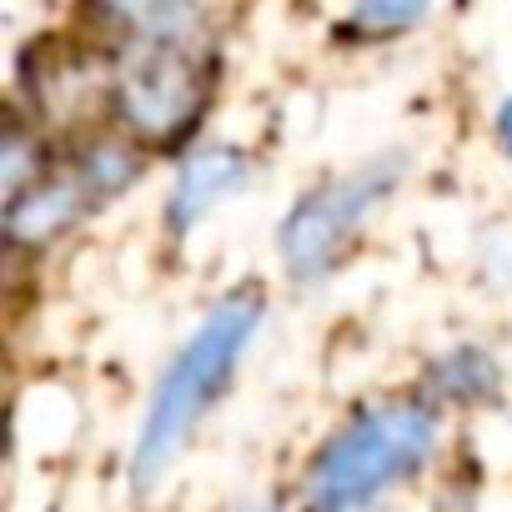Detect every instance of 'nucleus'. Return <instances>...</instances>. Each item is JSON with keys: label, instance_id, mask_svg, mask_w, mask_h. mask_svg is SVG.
Here are the masks:
<instances>
[{"label": "nucleus", "instance_id": "nucleus-1", "mask_svg": "<svg viewBox=\"0 0 512 512\" xmlns=\"http://www.w3.org/2000/svg\"><path fill=\"white\" fill-rule=\"evenodd\" d=\"M262 317H267L262 292H256V287H236L221 302H211L206 317L171 352V362L161 367V377H156V387L146 397L141 427H136V447H131L136 487L161 482L171 472V462L186 452L196 427L226 397L241 357L251 352L256 332H262Z\"/></svg>", "mask_w": 512, "mask_h": 512}, {"label": "nucleus", "instance_id": "nucleus-2", "mask_svg": "<svg viewBox=\"0 0 512 512\" xmlns=\"http://www.w3.org/2000/svg\"><path fill=\"white\" fill-rule=\"evenodd\" d=\"M442 442V412L422 397H392L377 407H362L347 427H337L317 457L307 462L302 497L327 512L372 507L392 487L412 482Z\"/></svg>", "mask_w": 512, "mask_h": 512}, {"label": "nucleus", "instance_id": "nucleus-3", "mask_svg": "<svg viewBox=\"0 0 512 512\" xmlns=\"http://www.w3.org/2000/svg\"><path fill=\"white\" fill-rule=\"evenodd\" d=\"M146 171V146L121 136H91L56 156L36 181L6 196V241L16 251H46L101 206L126 196Z\"/></svg>", "mask_w": 512, "mask_h": 512}, {"label": "nucleus", "instance_id": "nucleus-4", "mask_svg": "<svg viewBox=\"0 0 512 512\" xmlns=\"http://www.w3.org/2000/svg\"><path fill=\"white\" fill-rule=\"evenodd\" d=\"M106 116L146 151L181 146L206 111L216 51H106Z\"/></svg>", "mask_w": 512, "mask_h": 512}, {"label": "nucleus", "instance_id": "nucleus-5", "mask_svg": "<svg viewBox=\"0 0 512 512\" xmlns=\"http://www.w3.org/2000/svg\"><path fill=\"white\" fill-rule=\"evenodd\" d=\"M402 176H407V156L382 151V156L312 186L277 226V256L292 272V282H302V287L327 282L342 267V256L352 251V241L362 236V226L372 221V211L397 191Z\"/></svg>", "mask_w": 512, "mask_h": 512}, {"label": "nucleus", "instance_id": "nucleus-6", "mask_svg": "<svg viewBox=\"0 0 512 512\" xmlns=\"http://www.w3.org/2000/svg\"><path fill=\"white\" fill-rule=\"evenodd\" d=\"M86 31L106 51H216L206 0H86Z\"/></svg>", "mask_w": 512, "mask_h": 512}, {"label": "nucleus", "instance_id": "nucleus-7", "mask_svg": "<svg viewBox=\"0 0 512 512\" xmlns=\"http://www.w3.org/2000/svg\"><path fill=\"white\" fill-rule=\"evenodd\" d=\"M251 181V156L231 141H196L186 146L171 191H166V231L171 236H191L221 201H231L236 191H246Z\"/></svg>", "mask_w": 512, "mask_h": 512}, {"label": "nucleus", "instance_id": "nucleus-8", "mask_svg": "<svg viewBox=\"0 0 512 512\" xmlns=\"http://www.w3.org/2000/svg\"><path fill=\"white\" fill-rule=\"evenodd\" d=\"M502 387V367L487 347H452L442 357L427 362L422 392L437 407H472V402H492Z\"/></svg>", "mask_w": 512, "mask_h": 512}, {"label": "nucleus", "instance_id": "nucleus-9", "mask_svg": "<svg viewBox=\"0 0 512 512\" xmlns=\"http://www.w3.org/2000/svg\"><path fill=\"white\" fill-rule=\"evenodd\" d=\"M427 11H432V0H352L342 31L367 36V41H387V36H402V31L422 26Z\"/></svg>", "mask_w": 512, "mask_h": 512}, {"label": "nucleus", "instance_id": "nucleus-10", "mask_svg": "<svg viewBox=\"0 0 512 512\" xmlns=\"http://www.w3.org/2000/svg\"><path fill=\"white\" fill-rule=\"evenodd\" d=\"M56 156L46 151V136H41V121L31 126L26 111H11V126H6V196L21 191L26 181H36Z\"/></svg>", "mask_w": 512, "mask_h": 512}, {"label": "nucleus", "instance_id": "nucleus-11", "mask_svg": "<svg viewBox=\"0 0 512 512\" xmlns=\"http://www.w3.org/2000/svg\"><path fill=\"white\" fill-rule=\"evenodd\" d=\"M492 131H497V146L512 156V96H502V106H497V116H492Z\"/></svg>", "mask_w": 512, "mask_h": 512}]
</instances>
